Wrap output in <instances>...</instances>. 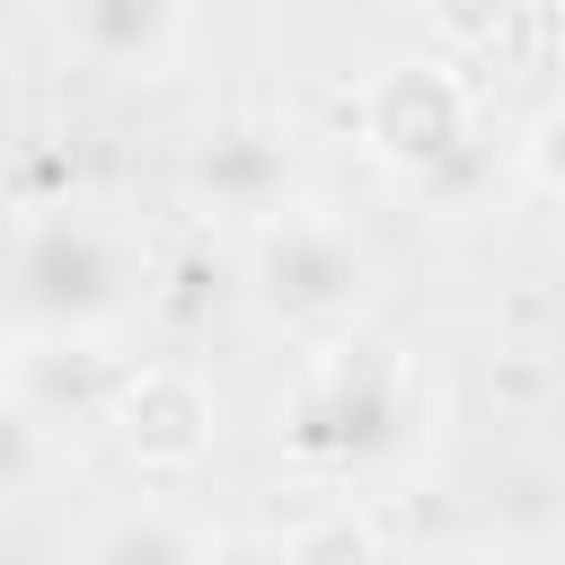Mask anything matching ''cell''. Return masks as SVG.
Listing matches in <instances>:
<instances>
[{
  "label": "cell",
  "mask_w": 565,
  "mask_h": 565,
  "mask_svg": "<svg viewBox=\"0 0 565 565\" xmlns=\"http://www.w3.org/2000/svg\"><path fill=\"white\" fill-rule=\"evenodd\" d=\"M124 247L115 230L62 212V221H35L26 247H18V309L44 327V335H88L97 318L124 309Z\"/></svg>",
  "instance_id": "6da1fadb"
},
{
  "label": "cell",
  "mask_w": 565,
  "mask_h": 565,
  "mask_svg": "<svg viewBox=\"0 0 565 565\" xmlns=\"http://www.w3.org/2000/svg\"><path fill=\"white\" fill-rule=\"evenodd\" d=\"M247 282L274 318L291 327H335L362 309V247L318 221V212H274L256 230V256H247Z\"/></svg>",
  "instance_id": "7a4b0ae2"
},
{
  "label": "cell",
  "mask_w": 565,
  "mask_h": 565,
  "mask_svg": "<svg viewBox=\"0 0 565 565\" xmlns=\"http://www.w3.org/2000/svg\"><path fill=\"white\" fill-rule=\"evenodd\" d=\"M362 132L397 177H433L441 159L468 150V88L441 62H388L362 88Z\"/></svg>",
  "instance_id": "3957f363"
},
{
  "label": "cell",
  "mask_w": 565,
  "mask_h": 565,
  "mask_svg": "<svg viewBox=\"0 0 565 565\" xmlns=\"http://www.w3.org/2000/svg\"><path fill=\"white\" fill-rule=\"evenodd\" d=\"M388 433H397V380L380 371L371 344H344V353L318 371V388L300 397L291 441H300L309 459H371Z\"/></svg>",
  "instance_id": "277c9868"
},
{
  "label": "cell",
  "mask_w": 565,
  "mask_h": 565,
  "mask_svg": "<svg viewBox=\"0 0 565 565\" xmlns=\"http://www.w3.org/2000/svg\"><path fill=\"white\" fill-rule=\"evenodd\" d=\"M115 424H124V441H132L150 468H185V459H203V441H212V388H203L194 371H177V362L124 371Z\"/></svg>",
  "instance_id": "5b68a950"
},
{
  "label": "cell",
  "mask_w": 565,
  "mask_h": 565,
  "mask_svg": "<svg viewBox=\"0 0 565 565\" xmlns=\"http://www.w3.org/2000/svg\"><path fill=\"white\" fill-rule=\"evenodd\" d=\"M71 44L97 71H168L185 44V0H71Z\"/></svg>",
  "instance_id": "8992f818"
},
{
  "label": "cell",
  "mask_w": 565,
  "mask_h": 565,
  "mask_svg": "<svg viewBox=\"0 0 565 565\" xmlns=\"http://www.w3.org/2000/svg\"><path fill=\"white\" fill-rule=\"evenodd\" d=\"M282 141L274 132H221V141H203L194 150V185L203 194H221V203H238V212H274L282 203Z\"/></svg>",
  "instance_id": "52a82bcc"
},
{
  "label": "cell",
  "mask_w": 565,
  "mask_h": 565,
  "mask_svg": "<svg viewBox=\"0 0 565 565\" xmlns=\"http://www.w3.org/2000/svg\"><path fill=\"white\" fill-rule=\"evenodd\" d=\"M18 397H26L35 415H53L62 397H71V406H115V397H124V371H115L106 353L53 335V344H35V353L18 362Z\"/></svg>",
  "instance_id": "ba28073f"
},
{
  "label": "cell",
  "mask_w": 565,
  "mask_h": 565,
  "mask_svg": "<svg viewBox=\"0 0 565 565\" xmlns=\"http://www.w3.org/2000/svg\"><path fill=\"white\" fill-rule=\"evenodd\" d=\"M79 565H203V539H194L168 503H124L115 521L88 530Z\"/></svg>",
  "instance_id": "9c48e42d"
},
{
  "label": "cell",
  "mask_w": 565,
  "mask_h": 565,
  "mask_svg": "<svg viewBox=\"0 0 565 565\" xmlns=\"http://www.w3.org/2000/svg\"><path fill=\"white\" fill-rule=\"evenodd\" d=\"M282 565H388L380 556V530L353 521V512H318L282 539Z\"/></svg>",
  "instance_id": "30bf717a"
},
{
  "label": "cell",
  "mask_w": 565,
  "mask_h": 565,
  "mask_svg": "<svg viewBox=\"0 0 565 565\" xmlns=\"http://www.w3.org/2000/svg\"><path fill=\"white\" fill-rule=\"evenodd\" d=\"M35 433H44V415L26 397H0V494L35 477Z\"/></svg>",
  "instance_id": "8fae6325"
},
{
  "label": "cell",
  "mask_w": 565,
  "mask_h": 565,
  "mask_svg": "<svg viewBox=\"0 0 565 565\" xmlns=\"http://www.w3.org/2000/svg\"><path fill=\"white\" fill-rule=\"evenodd\" d=\"M424 9H433V26H441L450 44H486V35L503 26L512 0H424Z\"/></svg>",
  "instance_id": "7c38bea8"
},
{
  "label": "cell",
  "mask_w": 565,
  "mask_h": 565,
  "mask_svg": "<svg viewBox=\"0 0 565 565\" xmlns=\"http://www.w3.org/2000/svg\"><path fill=\"white\" fill-rule=\"evenodd\" d=\"M521 159H530V177H539L547 194H565V106H547V115L530 124V141H521Z\"/></svg>",
  "instance_id": "4fadbf2b"
},
{
  "label": "cell",
  "mask_w": 565,
  "mask_h": 565,
  "mask_svg": "<svg viewBox=\"0 0 565 565\" xmlns=\"http://www.w3.org/2000/svg\"><path fill=\"white\" fill-rule=\"evenodd\" d=\"M203 565H282V539H221L203 547Z\"/></svg>",
  "instance_id": "5bb4252c"
},
{
  "label": "cell",
  "mask_w": 565,
  "mask_h": 565,
  "mask_svg": "<svg viewBox=\"0 0 565 565\" xmlns=\"http://www.w3.org/2000/svg\"><path fill=\"white\" fill-rule=\"evenodd\" d=\"M450 565H512V556H450Z\"/></svg>",
  "instance_id": "9a60e30c"
}]
</instances>
